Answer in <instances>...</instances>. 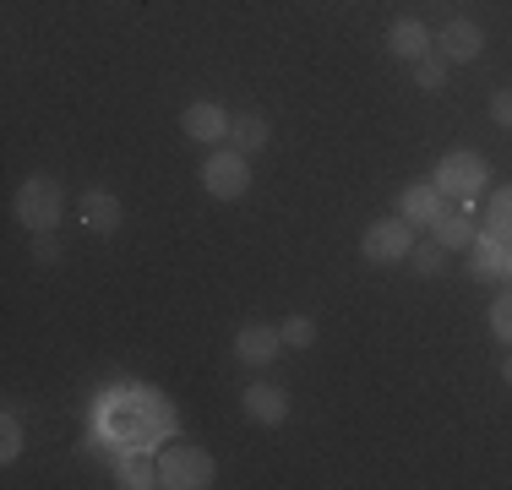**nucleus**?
<instances>
[{
    "mask_svg": "<svg viewBox=\"0 0 512 490\" xmlns=\"http://www.w3.org/2000/svg\"><path fill=\"white\" fill-rule=\"evenodd\" d=\"M11 213H17V224L28 229V235H50L60 218H66V191H60V180H50V175H28L17 186Z\"/></svg>",
    "mask_w": 512,
    "mask_h": 490,
    "instance_id": "f03ea898",
    "label": "nucleus"
},
{
    "mask_svg": "<svg viewBox=\"0 0 512 490\" xmlns=\"http://www.w3.org/2000/svg\"><path fill=\"white\" fill-rule=\"evenodd\" d=\"M491 120L512 131V88H496V93H491Z\"/></svg>",
    "mask_w": 512,
    "mask_h": 490,
    "instance_id": "b1692460",
    "label": "nucleus"
},
{
    "mask_svg": "<svg viewBox=\"0 0 512 490\" xmlns=\"http://www.w3.org/2000/svg\"><path fill=\"white\" fill-rule=\"evenodd\" d=\"M491 333L512 349V294H496L491 300Z\"/></svg>",
    "mask_w": 512,
    "mask_h": 490,
    "instance_id": "4be33fe9",
    "label": "nucleus"
},
{
    "mask_svg": "<svg viewBox=\"0 0 512 490\" xmlns=\"http://www.w3.org/2000/svg\"><path fill=\"white\" fill-rule=\"evenodd\" d=\"M22 458V420H17V409H6L0 414V463H17Z\"/></svg>",
    "mask_w": 512,
    "mask_h": 490,
    "instance_id": "aec40b11",
    "label": "nucleus"
},
{
    "mask_svg": "<svg viewBox=\"0 0 512 490\" xmlns=\"http://www.w3.org/2000/svg\"><path fill=\"white\" fill-rule=\"evenodd\" d=\"M387 55L393 60H425V55H436V33L425 28L420 17H398L393 28H387Z\"/></svg>",
    "mask_w": 512,
    "mask_h": 490,
    "instance_id": "6e6552de",
    "label": "nucleus"
},
{
    "mask_svg": "<svg viewBox=\"0 0 512 490\" xmlns=\"http://www.w3.org/2000/svg\"><path fill=\"white\" fill-rule=\"evenodd\" d=\"M447 66H453V60H442V55H425V60H414V88H425V93H442V88H447Z\"/></svg>",
    "mask_w": 512,
    "mask_h": 490,
    "instance_id": "6ab92c4d",
    "label": "nucleus"
},
{
    "mask_svg": "<svg viewBox=\"0 0 512 490\" xmlns=\"http://www.w3.org/2000/svg\"><path fill=\"white\" fill-rule=\"evenodd\" d=\"M398 213H404L409 224H436V213H442V191L436 186H404L398 191Z\"/></svg>",
    "mask_w": 512,
    "mask_h": 490,
    "instance_id": "2eb2a0df",
    "label": "nucleus"
},
{
    "mask_svg": "<svg viewBox=\"0 0 512 490\" xmlns=\"http://www.w3.org/2000/svg\"><path fill=\"white\" fill-rule=\"evenodd\" d=\"M502 382L512 387V349H507V360H502Z\"/></svg>",
    "mask_w": 512,
    "mask_h": 490,
    "instance_id": "a878e982",
    "label": "nucleus"
},
{
    "mask_svg": "<svg viewBox=\"0 0 512 490\" xmlns=\"http://www.w3.org/2000/svg\"><path fill=\"white\" fill-rule=\"evenodd\" d=\"M485 175H491V164H485L480 153H469V147H458V153H447L442 164H436V180H431V186L469 207L474 196L485 191Z\"/></svg>",
    "mask_w": 512,
    "mask_h": 490,
    "instance_id": "39448f33",
    "label": "nucleus"
},
{
    "mask_svg": "<svg viewBox=\"0 0 512 490\" xmlns=\"http://www.w3.org/2000/svg\"><path fill=\"white\" fill-rule=\"evenodd\" d=\"M120 485H158V458L148 463V458H142V447H131L126 452V458H120Z\"/></svg>",
    "mask_w": 512,
    "mask_h": 490,
    "instance_id": "a211bd4d",
    "label": "nucleus"
},
{
    "mask_svg": "<svg viewBox=\"0 0 512 490\" xmlns=\"http://www.w3.org/2000/svg\"><path fill=\"white\" fill-rule=\"evenodd\" d=\"M202 191L213 196V202H240V196L251 191V153H240V147H218V153L202 158Z\"/></svg>",
    "mask_w": 512,
    "mask_h": 490,
    "instance_id": "7ed1b4c3",
    "label": "nucleus"
},
{
    "mask_svg": "<svg viewBox=\"0 0 512 490\" xmlns=\"http://www.w3.org/2000/svg\"><path fill=\"white\" fill-rule=\"evenodd\" d=\"M485 235H496V240L512 245V186L491 191V202H485Z\"/></svg>",
    "mask_w": 512,
    "mask_h": 490,
    "instance_id": "f3484780",
    "label": "nucleus"
},
{
    "mask_svg": "<svg viewBox=\"0 0 512 490\" xmlns=\"http://www.w3.org/2000/svg\"><path fill=\"white\" fill-rule=\"evenodd\" d=\"M409 251H414V224L404 213H398V218H376V224L360 235V256H365V262H376V267H382V262H404Z\"/></svg>",
    "mask_w": 512,
    "mask_h": 490,
    "instance_id": "423d86ee",
    "label": "nucleus"
},
{
    "mask_svg": "<svg viewBox=\"0 0 512 490\" xmlns=\"http://www.w3.org/2000/svg\"><path fill=\"white\" fill-rule=\"evenodd\" d=\"M104 431L120 441V447H153L158 436H169L175 431V409H169V398H158L153 387H115L109 392V403H104Z\"/></svg>",
    "mask_w": 512,
    "mask_h": 490,
    "instance_id": "f257e3e1",
    "label": "nucleus"
},
{
    "mask_svg": "<svg viewBox=\"0 0 512 490\" xmlns=\"http://www.w3.org/2000/svg\"><path fill=\"white\" fill-rule=\"evenodd\" d=\"M229 137H235L240 153H262L267 137H273V126H267V115H256V109H246V115H235V126H229Z\"/></svg>",
    "mask_w": 512,
    "mask_h": 490,
    "instance_id": "dca6fc26",
    "label": "nucleus"
},
{
    "mask_svg": "<svg viewBox=\"0 0 512 490\" xmlns=\"http://www.w3.org/2000/svg\"><path fill=\"white\" fill-rule=\"evenodd\" d=\"M33 262H60V240L55 235H33Z\"/></svg>",
    "mask_w": 512,
    "mask_h": 490,
    "instance_id": "393cba45",
    "label": "nucleus"
},
{
    "mask_svg": "<svg viewBox=\"0 0 512 490\" xmlns=\"http://www.w3.org/2000/svg\"><path fill=\"white\" fill-rule=\"evenodd\" d=\"M480 49H485V33H480V22H469V17H453L442 33H436V55L453 60V66L480 60Z\"/></svg>",
    "mask_w": 512,
    "mask_h": 490,
    "instance_id": "9b49d317",
    "label": "nucleus"
},
{
    "mask_svg": "<svg viewBox=\"0 0 512 490\" xmlns=\"http://www.w3.org/2000/svg\"><path fill=\"white\" fill-rule=\"evenodd\" d=\"M229 126H235V115H229L224 104H213V98H197V104H186V115H180V131H186L191 142H224Z\"/></svg>",
    "mask_w": 512,
    "mask_h": 490,
    "instance_id": "0eeeda50",
    "label": "nucleus"
},
{
    "mask_svg": "<svg viewBox=\"0 0 512 490\" xmlns=\"http://www.w3.org/2000/svg\"><path fill=\"white\" fill-rule=\"evenodd\" d=\"M431 235H436V245H447V251H469V240H474L469 207H442L436 224H431Z\"/></svg>",
    "mask_w": 512,
    "mask_h": 490,
    "instance_id": "4468645a",
    "label": "nucleus"
},
{
    "mask_svg": "<svg viewBox=\"0 0 512 490\" xmlns=\"http://www.w3.org/2000/svg\"><path fill=\"white\" fill-rule=\"evenodd\" d=\"M278 349H284V333H278V327H267V322H246L235 333V354L246 365H273Z\"/></svg>",
    "mask_w": 512,
    "mask_h": 490,
    "instance_id": "f8f14e48",
    "label": "nucleus"
},
{
    "mask_svg": "<svg viewBox=\"0 0 512 490\" xmlns=\"http://www.w3.org/2000/svg\"><path fill=\"white\" fill-rule=\"evenodd\" d=\"M409 256H414V267H420V273H442V267H447V262H442L447 245H436V240H431V245H414Z\"/></svg>",
    "mask_w": 512,
    "mask_h": 490,
    "instance_id": "5701e85b",
    "label": "nucleus"
},
{
    "mask_svg": "<svg viewBox=\"0 0 512 490\" xmlns=\"http://www.w3.org/2000/svg\"><path fill=\"white\" fill-rule=\"evenodd\" d=\"M507 273H512V245L480 229V235L469 240V278L491 284V278H507Z\"/></svg>",
    "mask_w": 512,
    "mask_h": 490,
    "instance_id": "1a4fd4ad",
    "label": "nucleus"
},
{
    "mask_svg": "<svg viewBox=\"0 0 512 490\" xmlns=\"http://www.w3.org/2000/svg\"><path fill=\"white\" fill-rule=\"evenodd\" d=\"M213 480H218V463L207 458L202 447L175 441V447L158 452V485H164V490H207Z\"/></svg>",
    "mask_w": 512,
    "mask_h": 490,
    "instance_id": "20e7f679",
    "label": "nucleus"
},
{
    "mask_svg": "<svg viewBox=\"0 0 512 490\" xmlns=\"http://www.w3.org/2000/svg\"><path fill=\"white\" fill-rule=\"evenodd\" d=\"M77 218H82V229H93V235H115V229L126 224V207H120V196H115V191L93 186V191H82Z\"/></svg>",
    "mask_w": 512,
    "mask_h": 490,
    "instance_id": "9d476101",
    "label": "nucleus"
},
{
    "mask_svg": "<svg viewBox=\"0 0 512 490\" xmlns=\"http://www.w3.org/2000/svg\"><path fill=\"white\" fill-rule=\"evenodd\" d=\"M246 414H251L256 425H284L289 420V392L273 387V382L246 387Z\"/></svg>",
    "mask_w": 512,
    "mask_h": 490,
    "instance_id": "ddd939ff",
    "label": "nucleus"
},
{
    "mask_svg": "<svg viewBox=\"0 0 512 490\" xmlns=\"http://www.w3.org/2000/svg\"><path fill=\"white\" fill-rule=\"evenodd\" d=\"M278 333H284V349H311V343H316V322H311V316H289V322L284 327H278Z\"/></svg>",
    "mask_w": 512,
    "mask_h": 490,
    "instance_id": "412c9836",
    "label": "nucleus"
}]
</instances>
